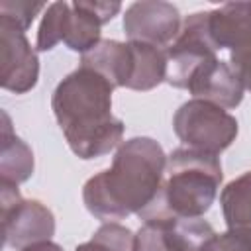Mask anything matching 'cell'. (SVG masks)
<instances>
[{
	"instance_id": "d6986e66",
	"label": "cell",
	"mask_w": 251,
	"mask_h": 251,
	"mask_svg": "<svg viewBox=\"0 0 251 251\" xmlns=\"http://www.w3.org/2000/svg\"><path fill=\"white\" fill-rule=\"evenodd\" d=\"M45 8L43 2H25V0H6L0 2V18L16 24L20 29H27L33 18Z\"/></svg>"
},
{
	"instance_id": "44dd1931",
	"label": "cell",
	"mask_w": 251,
	"mask_h": 251,
	"mask_svg": "<svg viewBox=\"0 0 251 251\" xmlns=\"http://www.w3.org/2000/svg\"><path fill=\"white\" fill-rule=\"evenodd\" d=\"M229 67L239 78L241 86L251 92V45L233 49L229 55Z\"/></svg>"
},
{
	"instance_id": "9c48e42d",
	"label": "cell",
	"mask_w": 251,
	"mask_h": 251,
	"mask_svg": "<svg viewBox=\"0 0 251 251\" xmlns=\"http://www.w3.org/2000/svg\"><path fill=\"white\" fill-rule=\"evenodd\" d=\"M208 31L216 49L251 45V2H227L208 12Z\"/></svg>"
},
{
	"instance_id": "52a82bcc",
	"label": "cell",
	"mask_w": 251,
	"mask_h": 251,
	"mask_svg": "<svg viewBox=\"0 0 251 251\" xmlns=\"http://www.w3.org/2000/svg\"><path fill=\"white\" fill-rule=\"evenodd\" d=\"M180 27L182 22L176 6L163 0L133 2L124 14V31L129 41L165 47L176 39Z\"/></svg>"
},
{
	"instance_id": "ac0fdd59",
	"label": "cell",
	"mask_w": 251,
	"mask_h": 251,
	"mask_svg": "<svg viewBox=\"0 0 251 251\" xmlns=\"http://www.w3.org/2000/svg\"><path fill=\"white\" fill-rule=\"evenodd\" d=\"M133 251H173L165 222H143L133 237Z\"/></svg>"
},
{
	"instance_id": "3957f363",
	"label": "cell",
	"mask_w": 251,
	"mask_h": 251,
	"mask_svg": "<svg viewBox=\"0 0 251 251\" xmlns=\"http://www.w3.org/2000/svg\"><path fill=\"white\" fill-rule=\"evenodd\" d=\"M222 178V165L216 155L178 147L167 157L157 198L137 216L143 222L202 218L212 208Z\"/></svg>"
},
{
	"instance_id": "5b68a950",
	"label": "cell",
	"mask_w": 251,
	"mask_h": 251,
	"mask_svg": "<svg viewBox=\"0 0 251 251\" xmlns=\"http://www.w3.org/2000/svg\"><path fill=\"white\" fill-rule=\"evenodd\" d=\"M2 208V243L6 247L24 249L27 245L47 241L55 233V216L39 200H24L18 184L0 182Z\"/></svg>"
},
{
	"instance_id": "ffe728a7",
	"label": "cell",
	"mask_w": 251,
	"mask_h": 251,
	"mask_svg": "<svg viewBox=\"0 0 251 251\" xmlns=\"http://www.w3.org/2000/svg\"><path fill=\"white\" fill-rule=\"evenodd\" d=\"M202 251H251V229H227L214 233Z\"/></svg>"
},
{
	"instance_id": "e0dca14e",
	"label": "cell",
	"mask_w": 251,
	"mask_h": 251,
	"mask_svg": "<svg viewBox=\"0 0 251 251\" xmlns=\"http://www.w3.org/2000/svg\"><path fill=\"white\" fill-rule=\"evenodd\" d=\"M71 4L69 2H53L45 8L43 20L37 29V51H49L59 41H63V29H65V18L69 14Z\"/></svg>"
},
{
	"instance_id": "7402d4cb",
	"label": "cell",
	"mask_w": 251,
	"mask_h": 251,
	"mask_svg": "<svg viewBox=\"0 0 251 251\" xmlns=\"http://www.w3.org/2000/svg\"><path fill=\"white\" fill-rule=\"evenodd\" d=\"M20 251H63V249H61V245H57L51 239H47V241H39V243L27 245V247H24Z\"/></svg>"
},
{
	"instance_id": "2e32d148",
	"label": "cell",
	"mask_w": 251,
	"mask_h": 251,
	"mask_svg": "<svg viewBox=\"0 0 251 251\" xmlns=\"http://www.w3.org/2000/svg\"><path fill=\"white\" fill-rule=\"evenodd\" d=\"M133 233L118 224V222H110V224H102L94 235L76 245L75 251H133Z\"/></svg>"
},
{
	"instance_id": "8fae6325",
	"label": "cell",
	"mask_w": 251,
	"mask_h": 251,
	"mask_svg": "<svg viewBox=\"0 0 251 251\" xmlns=\"http://www.w3.org/2000/svg\"><path fill=\"white\" fill-rule=\"evenodd\" d=\"M2 145H0V182L20 184L33 173V153L10 127V118L2 112Z\"/></svg>"
},
{
	"instance_id": "4fadbf2b",
	"label": "cell",
	"mask_w": 251,
	"mask_h": 251,
	"mask_svg": "<svg viewBox=\"0 0 251 251\" xmlns=\"http://www.w3.org/2000/svg\"><path fill=\"white\" fill-rule=\"evenodd\" d=\"M133 49L131 90H151L167 80V49L141 41H129Z\"/></svg>"
},
{
	"instance_id": "7a4b0ae2",
	"label": "cell",
	"mask_w": 251,
	"mask_h": 251,
	"mask_svg": "<svg viewBox=\"0 0 251 251\" xmlns=\"http://www.w3.org/2000/svg\"><path fill=\"white\" fill-rule=\"evenodd\" d=\"M112 92L114 86L86 67L67 75L53 90V114L76 157L96 159L120 145L124 122L112 116Z\"/></svg>"
},
{
	"instance_id": "277c9868",
	"label": "cell",
	"mask_w": 251,
	"mask_h": 251,
	"mask_svg": "<svg viewBox=\"0 0 251 251\" xmlns=\"http://www.w3.org/2000/svg\"><path fill=\"white\" fill-rule=\"evenodd\" d=\"M173 129L186 147L218 157L235 141L239 126L224 108L192 98L175 112Z\"/></svg>"
},
{
	"instance_id": "5bb4252c",
	"label": "cell",
	"mask_w": 251,
	"mask_h": 251,
	"mask_svg": "<svg viewBox=\"0 0 251 251\" xmlns=\"http://www.w3.org/2000/svg\"><path fill=\"white\" fill-rule=\"evenodd\" d=\"M220 204L227 229H251V171L222 188Z\"/></svg>"
},
{
	"instance_id": "30bf717a",
	"label": "cell",
	"mask_w": 251,
	"mask_h": 251,
	"mask_svg": "<svg viewBox=\"0 0 251 251\" xmlns=\"http://www.w3.org/2000/svg\"><path fill=\"white\" fill-rule=\"evenodd\" d=\"M80 67L92 69L102 75L114 88H127L133 71V49L131 43L102 39L96 47L80 57Z\"/></svg>"
},
{
	"instance_id": "6da1fadb",
	"label": "cell",
	"mask_w": 251,
	"mask_h": 251,
	"mask_svg": "<svg viewBox=\"0 0 251 251\" xmlns=\"http://www.w3.org/2000/svg\"><path fill=\"white\" fill-rule=\"evenodd\" d=\"M167 155L151 137L120 143L112 167L90 176L82 186L86 210L104 224L143 212L159 194Z\"/></svg>"
},
{
	"instance_id": "ba28073f",
	"label": "cell",
	"mask_w": 251,
	"mask_h": 251,
	"mask_svg": "<svg viewBox=\"0 0 251 251\" xmlns=\"http://www.w3.org/2000/svg\"><path fill=\"white\" fill-rule=\"evenodd\" d=\"M186 90L194 98L212 102L224 110H231L243 100V86L239 78L231 71L229 63H224L218 57L204 61L192 73Z\"/></svg>"
},
{
	"instance_id": "9a60e30c",
	"label": "cell",
	"mask_w": 251,
	"mask_h": 251,
	"mask_svg": "<svg viewBox=\"0 0 251 251\" xmlns=\"http://www.w3.org/2000/svg\"><path fill=\"white\" fill-rule=\"evenodd\" d=\"M163 222L167 224L173 251H202L216 233L202 218H175Z\"/></svg>"
},
{
	"instance_id": "7c38bea8",
	"label": "cell",
	"mask_w": 251,
	"mask_h": 251,
	"mask_svg": "<svg viewBox=\"0 0 251 251\" xmlns=\"http://www.w3.org/2000/svg\"><path fill=\"white\" fill-rule=\"evenodd\" d=\"M102 20L94 16V12L88 8L86 0H76L71 4L69 14L65 18V29H63V43L76 51V53H88L92 47H96L100 39V27Z\"/></svg>"
},
{
	"instance_id": "8992f818",
	"label": "cell",
	"mask_w": 251,
	"mask_h": 251,
	"mask_svg": "<svg viewBox=\"0 0 251 251\" xmlns=\"http://www.w3.org/2000/svg\"><path fill=\"white\" fill-rule=\"evenodd\" d=\"M39 78V61L25 31L0 18V86L14 94L29 92Z\"/></svg>"
}]
</instances>
